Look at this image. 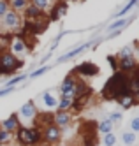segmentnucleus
I'll return each instance as SVG.
<instances>
[{"label": "nucleus", "mask_w": 139, "mask_h": 146, "mask_svg": "<svg viewBox=\"0 0 139 146\" xmlns=\"http://www.w3.org/2000/svg\"><path fill=\"white\" fill-rule=\"evenodd\" d=\"M116 141H118V137H116L114 132H109V134H104L102 135V144L104 146H114Z\"/></svg>", "instance_id": "cd10ccee"}, {"label": "nucleus", "mask_w": 139, "mask_h": 146, "mask_svg": "<svg viewBox=\"0 0 139 146\" xmlns=\"http://www.w3.org/2000/svg\"><path fill=\"white\" fill-rule=\"evenodd\" d=\"M136 141H137V134L136 132H132V130H123L122 132V143L125 146H134Z\"/></svg>", "instance_id": "5701e85b"}, {"label": "nucleus", "mask_w": 139, "mask_h": 146, "mask_svg": "<svg viewBox=\"0 0 139 146\" xmlns=\"http://www.w3.org/2000/svg\"><path fill=\"white\" fill-rule=\"evenodd\" d=\"M62 137H63V130L58 129L55 123H49L42 129V143H46L49 146H57L62 143Z\"/></svg>", "instance_id": "20e7f679"}, {"label": "nucleus", "mask_w": 139, "mask_h": 146, "mask_svg": "<svg viewBox=\"0 0 139 146\" xmlns=\"http://www.w3.org/2000/svg\"><path fill=\"white\" fill-rule=\"evenodd\" d=\"M51 0H30V5H34V7H37L39 11H42V13H46L48 9L51 7Z\"/></svg>", "instance_id": "a878e982"}, {"label": "nucleus", "mask_w": 139, "mask_h": 146, "mask_svg": "<svg viewBox=\"0 0 139 146\" xmlns=\"http://www.w3.org/2000/svg\"><path fill=\"white\" fill-rule=\"evenodd\" d=\"M41 102H42V106H44V109H57V104H58V99L53 95V92H44L41 95Z\"/></svg>", "instance_id": "dca6fc26"}, {"label": "nucleus", "mask_w": 139, "mask_h": 146, "mask_svg": "<svg viewBox=\"0 0 139 146\" xmlns=\"http://www.w3.org/2000/svg\"><path fill=\"white\" fill-rule=\"evenodd\" d=\"M0 76H4V72H2V69H0Z\"/></svg>", "instance_id": "e433bc0d"}, {"label": "nucleus", "mask_w": 139, "mask_h": 146, "mask_svg": "<svg viewBox=\"0 0 139 146\" xmlns=\"http://www.w3.org/2000/svg\"><path fill=\"white\" fill-rule=\"evenodd\" d=\"M65 2H70V0H65Z\"/></svg>", "instance_id": "ea45409f"}, {"label": "nucleus", "mask_w": 139, "mask_h": 146, "mask_svg": "<svg viewBox=\"0 0 139 146\" xmlns=\"http://www.w3.org/2000/svg\"><path fill=\"white\" fill-rule=\"evenodd\" d=\"M76 83H78V76L74 72H69V74L63 78L62 85L58 88L62 97H74V90H76Z\"/></svg>", "instance_id": "1a4fd4ad"}, {"label": "nucleus", "mask_w": 139, "mask_h": 146, "mask_svg": "<svg viewBox=\"0 0 139 146\" xmlns=\"http://www.w3.org/2000/svg\"><path fill=\"white\" fill-rule=\"evenodd\" d=\"M116 102H118V106L123 108V109H130V108L137 106V100H136V97L132 95V93H127V95L118 97V99H116Z\"/></svg>", "instance_id": "f3484780"}, {"label": "nucleus", "mask_w": 139, "mask_h": 146, "mask_svg": "<svg viewBox=\"0 0 139 146\" xmlns=\"http://www.w3.org/2000/svg\"><path fill=\"white\" fill-rule=\"evenodd\" d=\"M125 56H134V48L132 46H123L118 55H116V58H125Z\"/></svg>", "instance_id": "c756f323"}, {"label": "nucleus", "mask_w": 139, "mask_h": 146, "mask_svg": "<svg viewBox=\"0 0 139 146\" xmlns=\"http://www.w3.org/2000/svg\"><path fill=\"white\" fill-rule=\"evenodd\" d=\"M32 146H41V144H32Z\"/></svg>", "instance_id": "4c0bfd02"}, {"label": "nucleus", "mask_w": 139, "mask_h": 146, "mask_svg": "<svg viewBox=\"0 0 139 146\" xmlns=\"http://www.w3.org/2000/svg\"><path fill=\"white\" fill-rule=\"evenodd\" d=\"M30 4V0H9V5H11V9L13 11H16V13H23L25 11V7Z\"/></svg>", "instance_id": "393cba45"}, {"label": "nucleus", "mask_w": 139, "mask_h": 146, "mask_svg": "<svg viewBox=\"0 0 139 146\" xmlns=\"http://www.w3.org/2000/svg\"><path fill=\"white\" fill-rule=\"evenodd\" d=\"M48 70H49L48 65H41V67L35 69L34 72H30V74H28V79H37L39 76H42V74H44V72H48Z\"/></svg>", "instance_id": "c85d7f7f"}, {"label": "nucleus", "mask_w": 139, "mask_h": 146, "mask_svg": "<svg viewBox=\"0 0 139 146\" xmlns=\"http://www.w3.org/2000/svg\"><path fill=\"white\" fill-rule=\"evenodd\" d=\"M90 97H74L72 99V108H70V113H81L84 108H86Z\"/></svg>", "instance_id": "6ab92c4d"}, {"label": "nucleus", "mask_w": 139, "mask_h": 146, "mask_svg": "<svg viewBox=\"0 0 139 146\" xmlns=\"http://www.w3.org/2000/svg\"><path fill=\"white\" fill-rule=\"evenodd\" d=\"M130 130L136 132V134H139V116H134L130 120Z\"/></svg>", "instance_id": "72a5a7b5"}, {"label": "nucleus", "mask_w": 139, "mask_h": 146, "mask_svg": "<svg viewBox=\"0 0 139 146\" xmlns=\"http://www.w3.org/2000/svg\"><path fill=\"white\" fill-rule=\"evenodd\" d=\"M137 67V60L136 56H125V58H118V70L123 74H130V72Z\"/></svg>", "instance_id": "ddd939ff"}, {"label": "nucleus", "mask_w": 139, "mask_h": 146, "mask_svg": "<svg viewBox=\"0 0 139 146\" xmlns=\"http://www.w3.org/2000/svg\"><path fill=\"white\" fill-rule=\"evenodd\" d=\"M16 141V146H32V144H41L42 143V130L35 125H32V127H25V125H21V127L14 132V137Z\"/></svg>", "instance_id": "f03ea898"}, {"label": "nucleus", "mask_w": 139, "mask_h": 146, "mask_svg": "<svg viewBox=\"0 0 139 146\" xmlns=\"http://www.w3.org/2000/svg\"><path fill=\"white\" fill-rule=\"evenodd\" d=\"M53 123H55L58 129L65 130L72 123V113L70 111H55L53 113Z\"/></svg>", "instance_id": "9b49d317"}, {"label": "nucleus", "mask_w": 139, "mask_h": 146, "mask_svg": "<svg viewBox=\"0 0 139 146\" xmlns=\"http://www.w3.org/2000/svg\"><path fill=\"white\" fill-rule=\"evenodd\" d=\"M28 42H27V39H19V37H13L11 39V42H9V51L13 53L14 56H23V55H27L28 53Z\"/></svg>", "instance_id": "9d476101"}, {"label": "nucleus", "mask_w": 139, "mask_h": 146, "mask_svg": "<svg viewBox=\"0 0 139 146\" xmlns=\"http://www.w3.org/2000/svg\"><path fill=\"white\" fill-rule=\"evenodd\" d=\"M74 74H76L78 78H97L100 74V69L97 64H93V62H81V64H78L76 67H74Z\"/></svg>", "instance_id": "39448f33"}, {"label": "nucleus", "mask_w": 139, "mask_h": 146, "mask_svg": "<svg viewBox=\"0 0 139 146\" xmlns=\"http://www.w3.org/2000/svg\"><path fill=\"white\" fill-rule=\"evenodd\" d=\"M37 113H39L37 104H35L34 100H27L23 106L19 108L18 116H19L21 123H23V121H34V120H35V116H37Z\"/></svg>", "instance_id": "6e6552de"}, {"label": "nucleus", "mask_w": 139, "mask_h": 146, "mask_svg": "<svg viewBox=\"0 0 139 146\" xmlns=\"http://www.w3.org/2000/svg\"><path fill=\"white\" fill-rule=\"evenodd\" d=\"M93 42H84V44H79L78 48H74V49H70V51H67V53L65 55H62L57 62H58V64H62V62H69L70 58H76L78 55H81V53H84V51H86L90 46H92Z\"/></svg>", "instance_id": "4468645a"}, {"label": "nucleus", "mask_w": 139, "mask_h": 146, "mask_svg": "<svg viewBox=\"0 0 139 146\" xmlns=\"http://www.w3.org/2000/svg\"><path fill=\"white\" fill-rule=\"evenodd\" d=\"M70 108H72V97H62L60 95L55 111H70Z\"/></svg>", "instance_id": "b1692460"}, {"label": "nucleus", "mask_w": 139, "mask_h": 146, "mask_svg": "<svg viewBox=\"0 0 139 146\" xmlns=\"http://www.w3.org/2000/svg\"><path fill=\"white\" fill-rule=\"evenodd\" d=\"M0 146H7V144H0Z\"/></svg>", "instance_id": "58836bf2"}, {"label": "nucleus", "mask_w": 139, "mask_h": 146, "mask_svg": "<svg viewBox=\"0 0 139 146\" xmlns=\"http://www.w3.org/2000/svg\"><path fill=\"white\" fill-rule=\"evenodd\" d=\"M134 56L139 58V42H136V46H134Z\"/></svg>", "instance_id": "c9c22d12"}, {"label": "nucleus", "mask_w": 139, "mask_h": 146, "mask_svg": "<svg viewBox=\"0 0 139 146\" xmlns=\"http://www.w3.org/2000/svg\"><path fill=\"white\" fill-rule=\"evenodd\" d=\"M42 16H44V13L39 11L37 7H34V5L28 4V5L25 7L23 16H21V18H23V21H35V19H39V18H42Z\"/></svg>", "instance_id": "2eb2a0df"}, {"label": "nucleus", "mask_w": 139, "mask_h": 146, "mask_svg": "<svg viewBox=\"0 0 139 146\" xmlns=\"http://www.w3.org/2000/svg\"><path fill=\"white\" fill-rule=\"evenodd\" d=\"M83 146H99L97 132H83Z\"/></svg>", "instance_id": "4be33fe9"}, {"label": "nucleus", "mask_w": 139, "mask_h": 146, "mask_svg": "<svg viewBox=\"0 0 139 146\" xmlns=\"http://www.w3.org/2000/svg\"><path fill=\"white\" fill-rule=\"evenodd\" d=\"M11 9V5H9V0H0V18H2L7 11Z\"/></svg>", "instance_id": "473e14b6"}, {"label": "nucleus", "mask_w": 139, "mask_h": 146, "mask_svg": "<svg viewBox=\"0 0 139 146\" xmlns=\"http://www.w3.org/2000/svg\"><path fill=\"white\" fill-rule=\"evenodd\" d=\"M127 78H129V74H123L120 70H114L113 76L104 83V86L100 90V97L104 100H116L118 97L130 93L129 85H127Z\"/></svg>", "instance_id": "f257e3e1"}, {"label": "nucleus", "mask_w": 139, "mask_h": 146, "mask_svg": "<svg viewBox=\"0 0 139 146\" xmlns=\"http://www.w3.org/2000/svg\"><path fill=\"white\" fill-rule=\"evenodd\" d=\"M27 79H28V74H14V76H11V79L7 81L5 86H18L19 83H23Z\"/></svg>", "instance_id": "bb28decb"}, {"label": "nucleus", "mask_w": 139, "mask_h": 146, "mask_svg": "<svg viewBox=\"0 0 139 146\" xmlns=\"http://www.w3.org/2000/svg\"><path fill=\"white\" fill-rule=\"evenodd\" d=\"M16 90V86H4V88H0V97H5L9 95V93H13Z\"/></svg>", "instance_id": "f704fd0d"}, {"label": "nucleus", "mask_w": 139, "mask_h": 146, "mask_svg": "<svg viewBox=\"0 0 139 146\" xmlns=\"http://www.w3.org/2000/svg\"><path fill=\"white\" fill-rule=\"evenodd\" d=\"M136 7H139V0H129V2H127V4H125L122 9H120V11L114 14V19H118V18H123V16H127V14H129V13L132 11V9H136Z\"/></svg>", "instance_id": "aec40b11"}, {"label": "nucleus", "mask_w": 139, "mask_h": 146, "mask_svg": "<svg viewBox=\"0 0 139 146\" xmlns=\"http://www.w3.org/2000/svg\"><path fill=\"white\" fill-rule=\"evenodd\" d=\"M21 125H23V123H21V120H19V116H18V113H11L5 120L0 121V127H2L4 130L13 132V134H14V132L21 127Z\"/></svg>", "instance_id": "f8f14e48"}, {"label": "nucleus", "mask_w": 139, "mask_h": 146, "mask_svg": "<svg viewBox=\"0 0 139 146\" xmlns=\"http://www.w3.org/2000/svg\"><path fill=\"white\" fill-rule=\"evenodd\" d=\"M130 21H132L130 18H118V19H113V21L108 25V32H114V30H123Z\"/></svg>", "instance_id": "a211bd4d"}, {"label": "nucleus", "mask_w": 139, "mask_h": 146, "mask_svg": "<svg viewBox=\"0 0 139 146\" xmlns=\"http://www.w3.org/2000/svg\"><path fill=\"white\" fill-rule=\"evenodd\" d=\"M109 120H111L113 123H120V121L123 120V113H122V111H114V113H111V114H109Z\"/></svg>", "instance_id": "2f4dec72"}, {"label": "nucleus", "mask_w": 139, "mask_h": 146, "mask_svg": "<svg viewBox=\"0 0 139 146\" xmlns=\"http://www.w3.org/2000/svg\"><path fill=\"white\" fill-rule=\"evenodd\" d=\"M106 60H108V64L111 65L113 72L118 70V58H116V55H108V56H106Z\"/></svg>", "instance_id": "7c9ffc66"}, {"label": "nucleus", "mask_w": 139, "mask_h": 146, "mask_svg": "<svg viewBox=\"0 0 139 146\" xmlns=\"http://www.w3.org/2000/svg\"><path fill=\"white\" fill-rule=\"evenodd\" d=\"M67 11H69V4L65 2V0H55V2L51 4V7H49L48 21H49V23L60 21V19L67 14Z\"/></svg>", "instance_id": "423d86ee"}, {"label": "nucleus", "mask_w": 139, "mask_h": 146, "mask_svg": "<svg viewBox=\"0 0 139 146\" xmlns=\"http://www.w3.org/2000/svg\"><path fill=\"white\" fill-rule=\"evenodd\" d=\"M0 23H2V28H5V30H18V28H21L23 18H21L19 13L9 9V11L0 18Z\"/></svg>", "instance_id": "0eeeda50"}, {"label": "nucleus", "mask_w": 139, "mask_h": 146, "mask_svg": "<svg viewBox=\"0 0 139 146\" xmlns=\"http://www.w3.org/2000/svg\"><path fill=\"white\" fill-rule=\"evenodd\" d=\"M23 65H25V62L14 56L9 49L0 51V69H2L4 76H14L16 70H19Z\"/></svg>", "instance_id": "7ed1b4c3"}, {"label": "nucleus", "mask_w": 139, "mask_h": 146, "mask_svg": "<svg viewBox=\"0 0 139 146\" xmlns=\"http://www.w3.org/2000/svg\"><path fill=\"white\" fill-rule=\"evenodd\" d=\"M114 130V123L109 120V118H104V120H100L99 123H97V132H100L102 135L104 134H109V132H113Z\"/></svg>", "instance_id": "412c9836"}]
</instances>
